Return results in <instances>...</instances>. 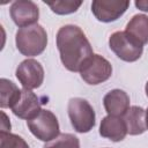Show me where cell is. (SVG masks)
<instances>
[{"label": "cell", "mask_w": 148, "mask_h": 148, "mask_svg": "<svg viewBox=\"0 0 148 148\" xmlns=\"http://www.w3.org/2000/svg\"><path fill=\"white\" fill-rule=\"evenodd\" d=\"M15 44L18 52L25 57L39 56L47 45L46 30L38 23L20 28L15 35Z\"/></svg>", "instance_id": "cell-2"}, {"label": "cell", "mask_w": 148, "mask_h": 148, "mask_svg": "<svg viewBox=\"0 0 148 148\" xmlns=\"http://www.w3.org/2000/svg\"><path fill=\"white\" fill-rule=\"evenodd\" d=\"M27 126L38 140L44 142H50L60 134L58 118L52 111L45 109H42L34 118L27 120Z\"/></svg>", "instance_id": "cell-4"}, {"label": "cell", "mask_w": 148, "mask_h": 148, "mask_svg": "<svg viewBox=\"0 0 148 148\" xmlns=\"http://www.w3.org/2000/svg\"><path fill=\"white\" fill-rule=\"evenodd\" d=\"M145 90H146V95H147V97H148V81H147V83H146V87H145Z\"/></svg>", "instance_id": "cell-22"}, {"label": "cell", "mask_w": 148, "mask_h": 148, "mask_svg": "<svg viewBox=\"0 0 148 148\" xmlns=\"http://www.w3.org/2000/svg\"><path fill=\"white\" fill-rule=\"evenodd\" d=\"M1 117H2V120H1V131L2 132H10V121L7 117V114L1 111Z\"/></svg>", "instance_id": "cell-19"}, {"label": "cell", "mask_w": 148, "mask_h": 148, "mask_svg": "<svg viewBox=\"0 0 148 148\" xmlns=\"http://www.w3.org/2000/svg\"><path fill=\"white\" fill-rule=\"evenodd\" d=\"M80 75L86 83L90 86H97L111 77L112 66L104 57L94 53L82 64L80 68Z\"/></svg>", "instance_id": "cell-6"}, {"label": "cell", "mask_w": 148, "mask_h": 148, "mask_svg": "<svg viewBox=\"0 0 148 148\" xmlns=\"http://www.w3.org/2000/svg\"><path fill=\"white\" fill-rule=\"evenodd\" d=\"M44 148H80V140L71 133H61L54 140L47 142Z\"/></svg>", "instance_id": "cell-17"}, {"label": "cell", "mask_w": 148, "mask_h": 148, "mask_svg": "<svg viewBox=\"0 0 148 148\" xmlns=\"http://www.w3.org/2000/svg\"><path fill=\"white\" fill-rule=\"evenodd\" d=\"M109 47L119 59L127 62L139 60L143 52V46L126 31L113 32L109 38Z\"/></svg>", "instance_id": "cell-5"}, {"label": "cell", "mask_w": 148, "mask_h": 148, "mask_svg": "<svg viewBox=\"0 0 148 148\" xmlns=\"http://www.w3.org/2000/svg\"><path fill=\"white\" fill-rule=\"evenodd\" d=\"M125 31L142 46L148 43V16L136 14L126 24Z\"/></svg>", "instance_id": "cell-14"}, {"label": "cell", "mask_w": 148, "mask_h": 148, "mask_svg": "<svg viewBox=\"0 0 148 148\" xmlns=\"http://www.w3.org/2000/svg\"><path fill=\"white\" fill-rule=\"evenodd\" d=\"M9 14L13 22L20 27H29L36 24L39 17V8L31 0H16L12 2Z\"/></svg>", "instance_id": "cell-9"}, {"label": "cell", "mask_w": 148, "mask_h": 148, "mask_svg": "<svg viewBox=\"0 0 148 148\" xmlns=\"http://www.w3.org/2000/svg\"><path fill=\"white\" fill-rule=\"evenodd\" d=\"M146 127H147V130H148V108H147V110H146Z\"/></svg>", "instance_id": "cell-21"}, {"label": "cell", "mask_w": 148, "mask_h": 148, "mask_svg": "<svg viewBox=\"0 0 148 148\" xmlns=\"http://www.w3.org/2000/svg\"><path fill=\"white\" fill-rule=\"evenodd\" d=\"M99 135L113 142H119L127 135V127L123 117L106 116L101 120Z\"/></svg>", "instance_id": "cell-12"}, {"label": "cell", "mask_w": 148, "mask_h": 148, "mask_svg": "<svg viewBox=\"0 0 148 148\" xmlns=\"http://www.w3.org/2000/svg\"><path fill=\"white\" fill-rule=\"evenodd\" d=\"M135 6L142 12H148V0H138L135 1Z\"/></svg>", "instance_id": "cell-20"}, {"label": "cell", "mask_w": 148, "mask_h": 148, "mask_svg": "<svg viewBox=\"0 0 148 148\" xmlns=\"http://www.w3.org/2000/svg\"><path fill=\"white\" fill-rule=\"evenodd\" d=\"M123 119L127 127V134L140 135L147 131L146 127V110L141 106L133 105L123 116Z\"/></svg>", "instance_id": "cell-13"}, {"label": "cell", "mask_w": 148, "mask_h": 148, "mask_svg": "<svg viewBox=\"0 0 148 148\" xmlns=\"http://www.w3.org/2000/svg\"><path fill=\"white\" fill-rule=\"evenodd\" d=\"M67 112L75 132L88 133L96 124V114L90 103L81 97H73L68 101Z\"/></svg>", "instance_id": "cell-3"}, {"label": "cell", "mask_w": 148, "mask_h": 148, "mask_svg": "<svg viewBox=\"0 0 148 148\" xmlns=\"http://www.w3.org/2000/svg\"><path fill=\"white\" fill-rule=\"evenodd\" d=\"M42 104H44V102H42L35 92L28 89H21V96L12 108V111L16 117L29 120L42 110Z\"/></svg>", "instance_id": "cell-10"}, {"label": "cell", "mask_w": 148, "mask_h": 148, "mask_svg": "<svg viewBox=\"0 0 148 148\" xmlns=\"http://www.w3.org/2000/svg\"><path fill=\"white\" fill-rule=\"evenodd\" d=\"M20 96L21 89H18L13 81L5 77L0 79V106L2 109H12L18 101Z\"/></svg>", "instance_id": "cell-15"}, {"label": "cell", "mask_w": 148, "mask_h": 148, "mask_svg": "<svg viewBox=\"0 0 148 148\" xmlns=\"http://www.w3.org/2000/svg\"><path fill=\"white\" fill-rule=\"evenodd\" d=\"M103 105L109 116L123 117L130 109V96L121 89H112L103 97Z\"/></svg>", "instance_id": "cell-11"}, {"label": "cell", "mask_w": 148, "mask_h": 148, "mask_svg": "<svg viewBox=\"0 0 148 148\" xmlns=\"http://www.w3.org/2000/svg\"><path fill=\"white\" fill-rule=\"evenodd\" d=\"M0 148H30L25 140L14 133L0 131Z\"/></svg>", "instance_id": "cell-18"}, {"label": "cell", "mask_w": 148, "mask_h": 148, "mask_svg": "<svg viewBox=\"0 0 148 148\" xmlns=\"http://www.w3.org/2000/svg\"><path fill=\"white\" fill-rule=\"evenodd\" d=\"M45 5H47L51 10L58 15H68L72 13H75L79 7L82 5V1H75V0H56V1H44Z\"/></svg>", "instance_id": "cell-16"}, {"label": "cell", "mask_w": 148, "mask_h": 148, "mask_svg": "<svg viewBox=\"0 0 148 148\" xmlns=\"http://www.w3.org/2000/svg\"><path fill=\"white\" fill-rule=\"evenodd\" d=\"M56 42L60 60L65 68L71 72H80L82 64L94 54L90 42L77 25H62L57 32Z\"/></svg>", "instance_id": "cell-1"}, {"label": "cell", "mask_w": 148, "mask_h": 148, "mask_svg": "<svg viewBox=\"0 0 148 148\" xmlns=\"http://www.w3.org/2000/svg\"><path fill=\"white\" fill-rule=\"evenodd\" d=\"M15 75L23 89L32 90L42 86L44 81V68L39 61L28 58L20 62Z\"/></svg>", "instance_id": "cell-7"}, {"label": "cell", "mask_w": 148, "mask_h": 148, "mask_svg": "<svg viewBox=\"0 0 148 148\" xmlns=\"http://www.w3.org/2000/svg\"><path fill=\"white\" fill-rule=\"evenodd\" d=\"M128 6L130 1L127 0H94L91 12L99 22L110 23L123 16Z\"/></svg>", "instance_id": "cell-8"}]
</instances>
